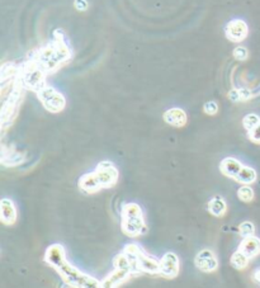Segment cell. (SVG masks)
<instances>
[{"mask_svg":"<svg viewBox=\"0 0 260 288\" xmlns=\"http://www.w3.org/2000/svg\"><path fill=\"white\" fill-rule=\"evenodd\" d=\"M79 189L81 192H84L87 194H92V193H97L98 190L103 189L102 188L101 182H99L98 176L95 174V171H90V173L84 174L79 178Z\"/></svg>","mask_w":260,"mask_h":288,"instance_id":"8","label":"cell"},{"mask_svg":"<svg viewBox=\"0 0 260 288\" xmlns=\"http://www.w3.org/2000/svg\"><path fill=\"white\" fill-rule=\"evenodd\" d=\"M249 260L250 258L246 257L244 253H241L240 250H236L234 254H232L231 257V266L234 267L235 269H239V271H241V269H245L246 267L249 266Z\"/></svg>","mask_w":260,"mask_h":288,"instance_id":"19","label":"cell"},{"mask_svg":"<svg viewBox=\"0 0 260 288\" xmlns=\"http://www.w3.org/2000/svg\"><path fill=\"white\" fill-rule=\"evenodd\" d=\"M260 123V117L255 113H249V115H246L243 120V126L246 131L249 132L252 131L254 127H257L258 125Z\"/></svg>","mask_w":260,"mask_h":288,"instance_id":"23","label":"cell"},{"mask_svg":"<svg viewBox=\"0 0 260 288\" xmlns=\"http://www.w3.org/2000/svg\"><path fill=\"white\" fill-rule=\"evenodd\" d=\"M143 217L141 207L137 203H126L122 207V218Z\"/></svg>","mask_w":260,"mask_h":288,"instance_id":"18","label":"cell"},{"mask_svg":"<svg viewBox=\"0 0 260 288\" xmlns=\"http://www.w3.org/2000/svg\"><path fill=\"white\" fill-rule=\"evenodd\" d=\"M113 267H115V269H132V271L134 272L131 260H130V258L123 252L115 258V260H113Z\"/></svg>","mask_w":260,"mask_h":288,"instance_id":"20","label":"cell"},{"mask_svg":"<svg viewBox=\"0 0 260 288\" xmlns=\"http://www.w3.org/2000/svg\"><path fill=\"white\" fill-rule=\"evenodd\" d=\"M207 208L208 212L215 217H222L227 211L226 202L221 197H215V198L211 199L207 204Z\"/></svg>","mask_w":260,"mask_h":288,"instance_id":"16","label":"cell"},{"mask_svg":"<svg viewBox=\"0 0 260 288\" xmlns=\"http://www.w3.org/2000/svg\"><path fill=\"white\" fill-rule=\"evenodd\" d=\"M95 174L98 176L99 182H101L102 188H112L117 184L118 178H120V171L116 168V165L109 160H103L95 168Z\"/></svg>","mask_w":260,"mask_h":288,"instance_id":"4","label":"cell"},{"mask_svg":"<svg viewBox=\"0 0 260 288\" xmlns=\"http://www.w3.org/2000/svg\"><path fill=\"white\" fill-rule=\"evenodd\" d=\"M45 260L46 263L56 269L65 282L73 288H102V282L83 273L67 262L64 248L60 244L48 246L45 253Z\"/></svg>","mask_w":260,"mask_h":288,"instance_id":"1","label":"cell"},{"mask_svg":"<svg viewBox=\"0 0 260 288\" xmlns=\"http://www.w3.org/2000/svg\"><path fill=\"white\" fill-rule=\"evenodd\" d=\"M0 218L1 222L8 226L13 225L17 220V210L13 201L9 198H3L0 201Z\"/></svg>","mask_w":260,"mask_h":288,"instance_id":"12","label":"cell"},{"mask_svg":"<svg viewBox=\"0 0 260 288\" xmlns=\"http://www.w3.org/2000/svg\"><path fill=\"white\" fill-rule=\"evenodd\" d=\"M239 234L243 238H249V236H254L255 234V226L250 221H245L240 224L239 226Z\"/></svg>","mask_w":260,"mask_h":288,"instance_id":"24","label":"cell"},{"mask_svg":"<svg viewBox=\"0 0 260 288\" xmlns=\"http://www.w3.org/2000/svg\"><path fill=\"white\" fill-rule=\"evenodd\" d=\"M238 198L241 202H245V203H249L254 199V190L250 185H241L238 189Z\"/></svg>","mask_w":260,"mask_h":288,"instance_id":"22","label":"cell"},{"mask_svg":"<svg viewBox=\"0 0 260 288\" xmlns=\"http://www.w3.org/2000/svg\"><path fill=\"white\" fill-rule=\"evenodd\" d=\"M162 118H164V121H165L168 125L176 127V129L184 127L188 121L187 113H185L182 108H176V107L175 108H170L168 109V111H165L164 115H162Z\"/></svg>","mask_w":260,"mask_h":288,"instance_id":"11","label":"cell"},{"mask_svg":"<svg viewBox=\"0 0 260 288\" xmlns=\"http://www.w3.org/2000/svg\"><path fill=\"white\" fill-rule=\"evenodd\" d=\"M37 97H38L39 102L42 103V106L45 107L46 111L51 113L62 112L65 106H66L64 95L47 84L37 92Z\"/></svg>","mask_w":260,"mask_h":288,"instance_id":"3","label":"cell"},{"mask_svg":"<svg viewBox=\"0 0 260 288\" xmlns=\"http://www.w3.org/2000/svg\"><path fill=\"white\" fill-rule=\"evenodd\" d=\"M133 273L132 269H115L106 280L102 281V288H116Z\"/></svg>","mask_w":260,"mask_h":288,"instance_id":"13","label":"cell"},{"mask_svg":"<svg viewBox=\"0 0 260 288\" xmlns=\"http://www.w3.org/2000/svg\"><path fill=\"white\" fill-rule=\"evenodd\" d=\"M203 112L208 116H215L218 112V104L215 101H208L204 103Z\"/></svg>","mask_w":260,"mask_h":288,"instance_id":"26","label":"cell"},{"mask_svg":"<svg viewBox=\"0 0 260 288\" xmlns=\"http://www.w3.org/2000/svg\"><path fill=\"white\" fill-rule=\"evenodd\" d=\"M74 6L76 8V10L85 11L88 9V6H89V4H88L87 0H75V1H74Z\"/></svg>","mask_w":260,"mask_h":288,"instance_id":"28","label":"cell"},{"mask_svg":"<svg viewBox=\"0 0 260 288\" xmlns=\"http://www.w3.org/2000/svg\"><path fill=\"white\" fill-rule=\"evenodd\" d=\"M225 37L230 42L240 43L249 34V27L243 19H232L225 25Z\"/></svg>","mask_w":260,"mask_h":288,"instance_id":"5","label":"cell"},{"mask_svg":"<svg viewBox=\"0 0 260 288\" xmlns=\"http://www.w3.org/2000/svg\"><path fill=\"white\" fill-rule=\"evenodd\" d=\"M136 269L140 272H145L148 274L160 273V260H156L155 258L150 257L143 250L136 259Z\"/></svg>","mask_w":260,"mask_h":288,"instance_id":"10","label":"cell"},{"mask_svg":"<svg viewBox=\"0 0 260 288\" xmlns=\"http://www.w3.org/2000/svg\"><path fill=\"white\" fill-rule=\"evenodd\" d=\"M254 278H255V281H257V282L260 283V268L254 273Z\"/></svg>","mask_w":260,"mask_h":288,"instance_id":"29","label":"cell"},{"mask_svg":"<svg viewBox=\"0 0 260 288\" xmlns=\"http://www.w3.org/2000/svg\"><path fill=\"white\" fill-rule=\"evenodd\" d=\"M53 39L50 43L34 52L32 56V61L36 62L46 74H51L56 71L60 66L66 64L73 56V51L70 46L64 39L62 31H56L53 34Z\"/></svg>","mask_w":260,"mask_h":288,"instance_id":"2","label":"cell"},{"mask_svg":"<svg viewBox=\"0 0 260 288\" xmlns=\"http://www.w3.org/2000/svg\"><path fill=\"white\" fill-rule=\"evenodd\" d=\"M232 55H234V57H235L238 61H246L248 57H249V51H248L246 47H244V46H238L236 48H234Z\"/></svg>","mask_w":260,"mask_h":288,"instance_id":"25","label":"cell"},{"mask_svg":"<svg viewBox=\"0 0 260 288\" xmlns=\"http://www.w3.org/2000/svg\"><path fill=\"white\" fill-rule=\"evenodd\" d=\"M243 164L241 161H239L235 157H225L221 162H220V171L224 174L227 178H232L235 179L236 175L240 173V170L243 169Z\"/></svg>","mask_w":260,"mask_h":288,"instance_id":"15","label":"cell"},{"mask_svg":"<svg viewBox=\"0 0 260 288\" xmlns=\"http://www.w3.org/2000/svg\"><path fill=\"white\" fill-rule=\"evenodd\" d=\"M194 264L199 271L204 272V273H211L218 268L217 258H216L215 253L210 249L201 250L194 259Z\"/></svg>","mask_w":260,"mask_h":288,"instance_id":"7","label":"cell"},{"mask_svg":"<svg viewBox=\"0 0 260 288\" xmlns=\"http://www.w3.org/2000/svg\"><path fill=\"white\" fill-rule=\"evenodd\" d=\"M257 178H258V174L254 168H250V166L244 165L243 169L240 170V173L236 175L235 180L243 185H250L257 180Z\"/></svg>","mask_w":260,"mask_h":288,"instance_id":"17","label":"cell"},{"mask_svg":"<svg viewBox=\"0 0 260 288\" xmlns=\"http://www.w3.org/2000/svg\"><path fill=\"white\" fill-rule=\"evenodd\" d=\"M241 253L246 255L248 258L258 257L260 254V239L257 236H249V238H244L243 241L239 245V249Z\"/></svg>","mask_w":260,"mask_h":288,"instance_id":"14","label":"cell"},{"mask_svg":"<svg viewBox=\"0 0 260 288\" xmlns=\"http://www.w3.org/2000/svg\"><path fill=\"white\" fill-rule=\"evenodd\" d=\"M122 230L129 236L142 235L147 231L143 217L137 218H122Z\"/></svg>","mask_w":260,"mask_h":288,"instance_id":"9","label":"cell"},{"mask_svg":"<svg viewBox=\"0 0 260 288\" xmlns=\"http://www.w3.org/2000/svg\"><path fill=\"white\" fill-rule=\"evenodd\" d=\"M248 137L252 143L257 144V145H260V123L257 127L252 130V131L248 132Z\"/></svg>","mask_w":260,"mask_h":288,"instance_id":"27","label":"cell"},{"mask_svg":"<svg viewBox=\"0 0 260 288\" xmlns=\"http://www.w3.org/2000/svg\"><path fill=\"white\" fill-rule=\"evenodd\" d=\"M180 262L175 253H166L160 260V274L165 278H175L179 274Z\"/></svg>","mask_w":260,"mask_h":288,"instance_id":"6","label":"cell"},{"mask_svg":"<svg viewBox=\"0 0 260 288\" xmlns=\"http://www.w3.org/2000/svg\"><path fill=\"white\" fill-rule=\"evenodd\" d=\"M229 98L232 102L246 101V99L252 98V93L249 89H232L229 92Z\"/></svg>","mask_w":260,"mask_h":288,"instance_id":"21","label":"cell"}]
</instances>
